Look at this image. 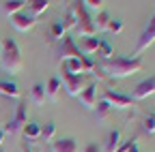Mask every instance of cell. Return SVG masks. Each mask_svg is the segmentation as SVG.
<instances>
[{
    "label": "cell",
    "instance_id": "obj_1",
    "mask_svg": "<svg viewBox=\"0 0 155 152\" xmlns=\"http://www.w3.org/2000/svg\"><path fill=\"white\" fill-rule=\"evenodd\" d=\"M142 67H144V62L140 56H112L110 60H104L99 64V71L108 73L114 79H123V77L140 73Z\"/></svg>",
    "mask_w": 155,
    "mask_h": 152
},
{
    "label": "cell",
    "instance_id": "obj_2",
    "mask_svg": "<svg viewBox=\"0 0 155 152\" xmlns=\"http://www.w3.org/2000/svg\"><path fill=\"white\" fill-rule=\"evenodd\" d=\"M2 54H0V64L7 73H19L22 71V54L13 39H2Z\"/></svg>",
    "mask_w": 155,
    "mask_h": 152
},
{
    "label": "cell",
    "instance_id": "obj_3",
    "mask_svg": "<svg viewBox=\"0 0 155 152\" xmlns=\"http://www.w3.org/2000/svg\"><path fill=\"white\" fill-rule=\"evenodd\" d=\"M69 11L75 17V30H78V34H82V36H95L97 34L95 24H93V17L84 9L82 2H78V0H75V2H69Z\"/></svg>",
    "mask_w": 155,
    "mask_h": 152
},
{
    "label": "cell",
    "instance_id": "obj_4",
    "mask_svg": "<svg viewBox=\"0 0 155 152\" xmlns=\"http://www.w3.org/2000/svg\"><path fill=\"white\" fill-rule=\"evenodd\" d=\"M26 122H28V120H26V99H22V101H19V105H17V109H15V116L5 124L2 133H11V135H15V133H19V131L24 129Z\"/></svg>",
    "mask_w": 155,
    "mask_h": 152
},
{
    "label": "cell",
    "instance_id": "obj_5",
    "mask_svg": "<svg viewBox=\"0 0 155 152\" xmlns=\"http://www.w3.org/2000/svg\"><path fill=\"white\" fill-rule=\"evenodd\" d=\"M104 101L112 109H131V107H136V101L131 97H125V94L114 92V90H106L104 92Z\"/></svg>",
    "mask_w": 155,
    "mask_h": 152
},
{
    "label": "cell",
    "instance_id": "obj_6",
    "mask_svg": "<svg viewBox=\"0 0 155 152\" xmlns=\"http://www.w3.org/2000/svg\"><path fill=\"white\" fill-rule=\"evenodd\" d=\"M61 84L65 86L67 94H71V97H78L84 88H86V75H65L61 77Z\"/></svg>",
    "mask_w": 155,
    "mask_h": 152
},
{
    "label": "cell",
    "instance_id": "obj_7",
    "mask_svg": "<svg viewBox=\"0 0 155 152\" xmlns=\"http://www.w3.org/2000/svg\"><path fill=\"white\" fill-rule=\"evenodd\" d=\"M153 43H155V15L147 22V26H144V30H142V34H140L138 45H136V56L142 54L144 49H149Z\"/></svg>",
    "mask_w": 155,
    "mask_h": 152
},
{
    "label": "cell",
    "instance_id": "obj_8",
    "mask_svg": "<svg viewBox=\"0 0 155 152\" xmlns=\"http://www.w3.org/2000/svg\"><path fill=\"white\" fill-rule=\"evenodd\" d=\"M153 94H155V75H151V77L136 84V88L131 90V99L134 101H142V99L153 97Z\"/></svg>",
    "mask_w": 155,
    "mask_h": 152
},
{
    "label": "cell",
    "instance_id": "obj_9",
    "mask_svg": "<svg viewBox=\"0 0 155 152\" xmlns=\"http://www.w3.org/2000/svg\"><path fill=\"white\" fill-rule=\"evenodd\" d=\"M80 56H82V51L75 45V41L71 39V36H63L61 45H58V58H61V62L69 60V58H80Z\"/></svg>",
    "mask_w": 155,
    "mask_h": 152
},
{
    "label": "cell",
    "instance_id": "obj_10",
    "mask_svg": "<svg viewBox=\"0 0 155 152\" xmlns=\"http://www.w3.org/2000/svg\"><path fill=\"white\" fill-rule=\"evenodd\" d=\"M11 24H13V28H15V30H19V32H28V30H32V28H35L37 17H32L30 13L22 11V13H17V15H13V17H11Z\"/></svg>",
    "mask_w": 155,
    "mask_h": 152
},
{
    "label": "cell",
    "instance_id": "obj_11",
    "mask_svg": "<svg viewBox=\"0 0 155 152\" xmlns=\"http://www.w3.org/2000/svg\"><path fill=\"white\" fill-rule=\"evenodd\" d=\"M95 94H97V82H91L86 84V88L78 94V99H80V103L86 107V109H95L97 101H95Z\"/></svg>",
    "mask_w": 155,
    "mask_h": 152
},
{
    "label": "cell",
    "instance_id": "obj_12",
    "mask_svg": "<svg viewBox=\"0 0 155 152\" xmlns=\"http://www.w3.org/2000/svg\"><path fill=\"white\" fill-rule=\"evenodd\" d=\"M50 150L52 152H78V144L73 137H63V139H54Z\"/></svg>",
    "mask_w": 155,
    "mask_h": 152
},
{
    "label": "cell",
    "instance_id": "obj_13",
    "mask_svg": "<svg viewBox=\"0 0 155 152\" xmlns=\"http://www.w3.org/2000/svg\"><path fill=\"white\" fill-rule=\"evenodd\" d=\"M99 43H101L99 36H84L82 43H80L82 56H88V58H91L93 54H97V49H99Z\"/></svg>",
    "mask_w": 155,
    "mask_h": 152
},
{
    "label": "cell",
    "instance_id": "obj_14",
    "mask_svg": "<svg viewBox=\"0 0 155 152\" xmlns=\"http://www.w3.org/2000/svg\"><path fill=\"white\" fill-rule=\"evenodd\" d=\"M61 73H65V75H84L80 58H69V60H63V62H61Z\"/></svg>",
    "mask_w": 155,
    "mask_h": 152
},
{
    "label": "cell",
    "instance_id": "obj_15",
    "mask_svg": "<svg viewBox=\"0 0 155 152\" xmlns=\"http://www.w3.org/2000/svg\"><path fill=\"white\" fill-rule=\"evenodd\" d=\"M0 94L11 97V99H19V97H22V92H19L17 84L11 82V79H0Z\"/></svg>",
    "mask_w": 155,
    "mask_h": 152
},
{
    "label": "cell",
    "instance_id": "obj_16",
    "mask_svg": "<svg viewBox=\"0 0 155 152\" xmlns=\"http://www.w3.org/2000/svg\"><path fill=\"white\" fill-rule=\"evenodd\" d=\"M26 0H7V2H2V11L9 15V17H13V15H17V13H22L24 9H26Z\"/></svg>",
    "mask_w": 155,
    "mask_h": 152
},
{
    "label": "cell",
    "instance_id": "obj_17",
    "mask_svg": "<svg viewBox=\"0 0 155 152\" xmlns=\"http://www.w3.org/2000/svg\"><path fill=\"white\" fill-rule=\"evenodd\" d=\"M22 135H24L26 141L39 139V137H41V124H39V122H26L24 129H22Z\"/></svg>",
    "mask_w": 155,
    "mask_h": 152
},
{
    "label": "cell",
    "instance_id": "obj_18",
    "mask_svg": "<svg viewBox=\"0 0 155 152\" xmlns=\"http://www.w3.org/2000/svg\"><path fill=\"white\" fill-rule=\"evenodd\" d=\"M63 84H61V77H50L48 84H45V97L48 101H56L58 99V92H61Z\"/></svg>",
    "mask_w": 155,
    "mask_h": 152
},
{
    "label": "cell",
    "instance_id": "obj_19",
    "mask_svg": "<svg viewBox=\"0 0 155 152\" xmlns=\"http://www.w3.org/2000/svg\"><path fill=\"white\" fill-rule=\"evenodd\" d=\"M30 101H32L35 105H43V103L48 101V97H45V84L37 82V84L32 86V90H30Z\"/></svg>",
    "mask_w": 155,
    "mask_h": 152
},
{
    "label": "cell",
    "instance_id": "obj_20",
    "mask_svg": "<svg viewBox=\"0 0 155 152\" xmlns=\"http://www.w3.org/2000/svg\"><path fill=\"white\" fill-rule=\"evenodd\" d=\"M63 36H67V28H65V24H63L61 20H56V22L50 26V39H52V41H61Z\"/></svg>",
    "mask_w": 155,
    "mask_h": 152
},
{
    "label": "cell",
    "instance_id": "obj_21",
    "mask_svg": "<svg viewBox=\"0 0 155 152\" xmlns=\"http://www.w3.org/2000/svg\"><path fill=\"white\" fill-rule=\"evenodd\" d=\"M119 146H121V129H112L106 141V152H114Z\"/></svg>",
    "mask_w": 155,
    "mask_h": 152
},
{
    "label": "cell",
    "instance_id": "obj_22",
    "mask_svg": "<svg viewBox=\"0 0 155 152\" xmlns=\"http://www.w3.org/2000/svg\"><path fill=\"white\" fill-rule=\"evenodd\" d=\"M48 7H50V0H30V2H28V9H30V15L32 17L45 13Z\"/></svg>",
    "mask_w": 155,
    "mask_h": 152
},
{
    "label": "cell",
    "instance_id": "obj_23",
    "mask_svg": "<svg viewBox=\"0 0 155 152\" xmlns=\"http://www.w3.org/2000/svg\"><path fill=\"white\" fill-rule=\"evenodd\" d=\"M110 20H112V17H110L106 11H99V13H97V17L93 20V24H95V30H97V32H99V30H108V24H110Z\"/></svg>",
    "mask_w": 155,
    "mask_h": 152
},
{
    "label": "cell",
    "instance_id": "obj_24",
    "mask_svg": "<svg viewBox=\"0 0 155 152\" xmlns=\"http://www.w3.org/2000/svg\"><path fill=\"white\" fill-rule=\"evenodd\" d=\"M97 56H101L104 60H110L112 56H114V49H112V45H110L108 41H104V39H101V43H99V49H97Z\"/></svg>",
    "mask_w": 155,
    "mask_h": 152
},
{
    "label": "cell",
    "instance_id": "obj_25",
    "mask_svg": "<svg viewBox=\"0 0 155 152\" xmlns=\"http://www.w3.org/2000/svg\"><path fill=\"white\" fill-rule=\"evenodd\" d=\"M95 109H97V118H99V120H108V116H110V111H112V107L101 99L99 103H97L95 105Z\"/></svg>",
    "mask_w": 155,
    "mask_h": 152
},
{
    "label": "cell",
    "instance_id": "obj_26",
    "mask_svg": "<svg viewBox=\"0 0 155 152\" xmlns=\"http://www.w3.org/2000/svg\"><path fill=\"white\" fill-rule=\"evenodd\" d=\"M54 133H56V124H54V122H48L45 126H41V139L52 141V139H54Z\"/></svg>",
    "mask_w": 155,
    "mask_h": 152
},
{
    "label": "cell",
    "instance_id": "obj_27",
    "mask_svg": "<svg viewBox=\"0 0 155 152\" xmlns=\"http://www.w3.org/2000/svg\"><path fill=\"white\" fill-rule=\"evenodd\" d=\"M142 129L149 133V135H153V133H155V113H149V116H144Z\"/></svg>",
    "mask_w": 155,
    "mask_h": 152
},
{
    "label": "cell",
    "instance_id": "obj_28",
    "mask_svg": "<svg viewBox=\"0 0 155 152\" xmlns=\"http://www.w3.org/2000/svg\"><path fill=\"white\" fill-rule=\"evenodd\" d=\"M82 5H84L86 11H97V13H99L106 2H104V0H82Z\"/></svg>",
    "mask_w": 155,
    "mask_h": 152
},
{
    "label": "cell",
    "instance_id": "obj_29",
    "mask_svg": "<svg viewBox=\"0 0 155 152\" xmlns=\"http://www.w3.org/2000/svg\"><path fill=\"white\" fill-rule=\"evenodd\" d=\"M121 30H123V20H119V17L110 20V24H108V32H112V34H119Z\"/></svg>",
    "mask_w": 155,
    "mask_h": 152
},
{
    "label": "cell",
    "instance_id": "obj_30",
    "mask_svg": "<svg viewBox=\"0 0 155 152\" xmlns=\"http://www.w3.org/2000/svg\"><path fill=\"white\" fill-rule=\"evenodd\" d=\"M63 24H65V28L69 30V28H75V17H73V13L67 9V13H65V17H63V20H61Z\"/></svg>",
    "mask_w": 155,
    "mask_h": 152
},
{
    "label": "cell",
    "instance_id": "obj_31",
    "mask_svg": "<svg viewBox=\"0 0 155 152\" xmlns=\"http://www.w3.org/2000/svg\"><path fill=\"white\" fill-rule=\"evenodd\" d=\"M84 152H101V146L93 141V144H88V146L84 148Z\"/></svg>",
    "mask_w": 155,
    "mask_h": 152
},
{
    "label": "cell",
    "instance_id": "obj_32",
    "mask_svg": "<svg viewBox=\"0 0 155 152\" xmlns=\"http://www.w3.org/2000/svg\"><path fill=\"white\" fill-rule=\"evenodd\" d=\"M22 152H32V150H30V146H28L26 141H22Z\"/></svg>",
    "mask_w": 155,
    "mask_h": 152
},
{
    "label": "cell",
    "instance_id": "obj_33",
    "mask_svg": "<svg viewBox=\"0 0 155 152\" xmlns=\"http://www.w3.org/2000/svg\"><path fill=\"white\" fill-rule=\"evenodd\" d=\"M127 152H140V148H138V144H134V146H131V148H129Z\"/></svg>",
    "mask_w": 155,
    "mask_h": 152
},
{
    "label": "cell",
    "instance_id": "obj_34",
    "mask_svg": "<svg viewBox=\"0 0 155 152\" xmlns=\"http://www.w3.org/2000/svg\"><path fill=\"white\" fill-rule=\"evenodd\" d=\"M2 139H5V133H2V131H0V144H2Z\"/></svg>",
    "mask_w": 155,
    "mask_h": 152
},
{
    "label": "cell",
    "instance_id": "obj_35",
    "mask_svg": "<svg viewBox=\"0 0 155 152\" xmlns=\"http://www.w3.org/2000/svg\"><path fill=\"white\" fill-rule=\"evenodd\" d=\"M0 54H2V43H0Z\"/></svg>",
    "mask_w": 155,
    "mask_h": 152
}]
</instances>
